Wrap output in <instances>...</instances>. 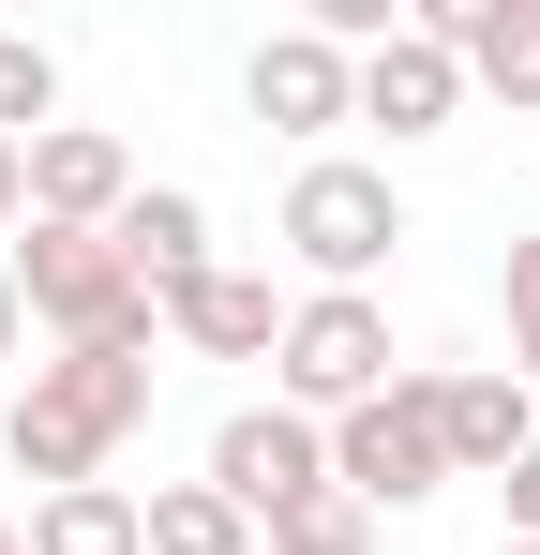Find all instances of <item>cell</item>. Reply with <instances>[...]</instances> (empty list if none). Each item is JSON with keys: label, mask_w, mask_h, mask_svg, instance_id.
<instances>
[{"label": "cell", "mask_w": 540, "mask_h": 555, "mask_svg": "<svg viewBox=\"0 0 540 555\" xmlns=\"http://www.w3.org/2000/svg\"><path fill=\"white\" fill-rule=\"evenodd\" d=\"M151 421V361H120V346H61V361L15 375V405H0V451L30 465L46 495H76V480H105V451Z\"/></svg>", "instance_id": "6da1fadb"}, {"label": "cell", "mask_w": 540, "mask_h": 555, "mask_svg": "<svg viewBox=\"0 0 540 555\" xmlns=\"http://www.w3.org/2000/svg\"><path fill=\"white\" fill-rule=\"evenodd\" d=\"M0 271H15V300H30V331H61V346H120V361H151V331H166V300L120 271L105 225H15Z\"/></svg>", "instance_id": "7a4b0ae2"}, {"label": "cell", "mask_w": 540, "mask_h": 555, "mask_svg": "<svg viewBox=\"0 0 540 555\" xmlns=\"http://www.w3.org/2000/svg\"><path fill=\"white\" fill-rule=\"evenodd\" d=\"M390 300L375 285H316V300H285V346H270V405H300V421H346L390 390Z\"/></svg>", "instance_id": "3957f363"}, {"label": "cell", "mask_w": 540, "mask_h": 555, "mask_svg": "<svg viewBox=\"0 0 540 555\" xmlns=\"http://www.w3.org/2000/svg\"><path fill=\"white\" fill-rule=\"evenodd\" d=\"M270 241H285L316 285H375V271H390V241H406V195H390V166L316 151V166L285 181V225H270Z\"/></svg>", "instance_id": "277c9868"}, {"label": "cell", "mask_w": 540, "mask_h": 555, "mask_svg": "<svg viewBox=\"0 0 540 555\" xmlns=\"http://www.w3.org/2000/svg\"><path fill=\"white\" fill-rule=\"evenodd\" d=\"M331 480H346L375 526H390V511H421V495H450V436H436V375H421V361L390 375L375 405L331 421Z\"/></svg>", "instance_id": "5b68a950"}, {"label": "cell", "mask_w": 540, "mask_h": 555, "mask_svg": "<svg viewBox=\"0 0 540 555\" xmlns=\"http://www.w3.org/2000/svg\"><path fill=\"white\" fill-rule=\"evenodd\" d=\"M331 480V421H300V405H241L226 436H210V495L241 511V526H270L285 495H316Z\"/></svg>", "instance_id": "8992f818"}, {"label": "cell", "mask_w": 540, "mask_h": 555, "mask_svg": "<svg viewBox=\"0 0 540 555\" xmlns=\"http://www.w3.org/2000/svg\"><path fill=\"white\" fill-rule=\"evenodd\" d=\"M436 436H450V480H511V465L540 451V390H526L511 361L436 375Z\"/></svg>", "instance_id": "52a82bcc"}, {"label": "cell", "mask_w": 540, "mask_h": 555, "mask_svg": "<svg viewBox=\"0 0 540 555\" xmlns=\"http://www.w3.org/2000/svg\"><path fill=\"white\" fill-rule=\"evenodd\" d=\"M241 105H256L270 135H331V120H360V61L331 30H270L256 76H241Z\"/></svg>", "instance_id": "ba28073f"}, {"label": "cell", "mask_w": 540, "mask_h": 555, "mask_svg": "<svg viewBox=\"0 0 540 555\" xmlns=\"http://www.w3.org/2000/svg\"><path fill=\"white\" fill-rule=\"evenodd\" d=\"M360 120H375L390 151H406V135H450V120H465V61H450L421 15H406V30H390V46L360 61Z\"/></svg>", "instance_id": "9c48e42d"}, {"label": "cell", "mask_w": 540, "mask_h": 555, "mask_svg": "<svg viewBox=\"0 0 540 555\" xmlns=\"http://www.w3.org/2000/svg\"><path fill=\"white\" fill-rule=\"evenodd\" d=\"M120 195H136V151L105 120H46L30 135V225H120Z\"/></svg>", "instance_id": "30bf717a"}, {"label": "cell", "mask_w": 540, "mask_h": 555, "mask_svg": "<svg viewBox=\"0 0 540 555\" xmlns=\"http://www.w3.org/2000/svg\"><path fill=\"white\" fill-rule=\"evenodd\" d=\"M421 30L465 61V91H496V105L540 120V0H421Z\"/></svg>", "instance_id": "8fae6325"}, {"label": "cell", "mask_w": 540, "mask_h": 555, "mask_svg": "<svg viewBox=\"0 0 540 555\" xmlns=\"http://www.w3.org/2000/svg\"><path fill=\"white\" fill-rule=\"evenodd\" d=\"M105 241H120V271L151 285V300H180V285H210V271H226V256H210V195H180V181H136Z\"/></svg>", "instance_id": "7c38bea8"}, {"label": "cell", "mask_w": 540, "mask_h": 555, "mask_svg": "<svg viewBox=\"0 0 540 555\" xmlns=\"http://www.w3.org/2000/svg\"><path fill=\"white\" fill-rule=\"evenodd\" d=\"M166 331L195 361H270V346H285V300H270V271H210V285L166 300Z\"/></svg>", "instance_id": "4fadbf2b"}, {"label": "cell", "mask_w": 540, "mask_h": 555, "mask_svg": "<svg viewBox=\"0 0 540 555\" xmlns=\"http://www.w3.org/2000/svg\"><path fill=\"white\" fill-rule=\"evenodd\" d=\"M30 555H151V526L120 480H76V495H30Z\"/></svg>", "instance_id": "5bb4252c"}, {"label": "cell", "mask_w": 540, "mask_h": 555, "mask_svg": "<svg viewBox=\"0 0 540 555\" xmlns=\"http://www.w3.org/2000/svg\"><path fill=\"white\" fill-rule=\"evenodd\" d=\"M136 526H151V555H256V526H241L210 480H151V495H136Z\"/></svg>", "instance_id": "9a60e30c"}, {"label": "cell", "mask_w": 540, "mask_h": 555, "mask_svg": "<svg viewBox=\"0 0 540 555\" xmlns=\"http://www.w3.org/2000/svg\"><path fill=\"white\" fill-rule=\"evenodd\" d=\"M256 541H270V555H375V511H360L346 480H316V495H285V511H270Z\"/></svg>", "instance_id": "2e32d148"}, {"label": "cell", "mask_w": 540, "mask_h": 555, "mask_svg": "<svg viewBox=\"0 0 540 555\" xmlns=\"http://www.w3.org/2000/svg\"><path fill=\"white\" fill-rule=\"evenodd\" d=\"M46 120H61V61H46V46H30V30H0V135H15V151H30V135H46Z\"/></svg>", "instance_id": "e0dca14e"}, {"label": "cell", "mask_w": 540, "mask_h": 555, "mask_svg": "<svg viewBox=\"0 0 540 555\" xmlns=\"http://www.w3.org/2000/svg\"><path fill=\"white\" fill-rule=\"evenodd\" d=\"M511 375L540 390V225L511 241Z\"/></svg>", "instance_id": "ac0fdd59"}, {"label": "cell", "mask_w": 540, "mask_h": 555, "mask_svg": "<svg viewBox=\"0 0 540 555\" xmlns=\"http://www.w3.org/2000/svg\"><path fill=\"white\" fill-rule=\"evenodd\" d=\"M496 495H511V541H540V451L511 465V480H496Z\"/></svg>", "instance_id": "d6986e66"}, {"label": "cell", "mask_w": 540, "mask_h": 555, "mask_svg": "<svg viewBox=\"0 0 540 555\" xmlns=\"http://www.w3.org/2000/svg\"><path fill=\"white\" fill-rule=\"evenodd\" d=\"M0 225H30V151L0 135Z\"/></svg>", "instance_id": "ffe728a7"}, {"label": "cell", "mask_w": 540, "mask_h": 555, "mask_svg": "<svg viewBox=\"0 0 540 555\" xmlns=\"http://www.w3.org/2000/svg\"><path fill=\"white\" fill-rule=\"evenodd\" d=\"M15 331H30V300H15V271H0V361H15Z\"/></svg>", "instance_id": "44dd1931"}, {"label": "cell", "mask_w": 540, "mask_h": 555, "mask_svg": "<svg viewBox=\"0 0 540 555\" xmlns=\"http://www.w3.org/2000/svg\"><path fill=\"white\" fill-rule=\"evenodd\" d=\"M0 555H30V526H0Z\"/></svg>", "instance_id": "7402d4cb"}, {"label": "cell", "mask_w": 540, "mask_h": 555, "mask_svg": "<svg viewBox=\"0 0 540 555\" xmlns=\"http://www.w3.org/2000/svg\"><path fill=\"white\" fill-rule=\"evenodd\" d=\"M496 555H540V541H496Z\"/></svg>", "instance_id": "603a6c76"}]
</instances>
